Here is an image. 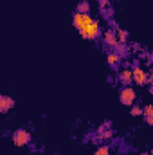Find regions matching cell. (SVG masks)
<instances>
[{"label":"cell","mask_w":153,"mask_h":155,"mask_svg":"<svg viewBox=\"0 0 153 155\" xmlns=\"http://www.w3.org/2000/svg\"><path fill=\"white\" fill-rule=\"evenodd\" d=\"M130 114H132L133 117L144 116V107H137V105H133V107L130 108Z\"/></svg>","instance_id":"12"},{"label":"cell","mask_w":153,"mask_h":155,"mask_svg":"<svg viewBox=\"0 0 153 155\" xmlns=\"http://www.w3.org/2000/svg\"><path fill=\"white\" fill-rule=\"evenodd\" d=\"M115 52H117L121 58H122V56H126V54H128V51H126V45H124V43H119V45L115 47Z\"/></svg>","instance_id":"14"},{"label":"cell","mask_w":153,"mask_h":155,"mask_svg":"<svg viewBox=\"0 0 153 155\" xmlns=\"http://www.w3.org/2000/svg\"><path fill=\"white\" fill-rule=\"evenodd\" d=\"M132 72H133V83H137V85H146L148 81H153L151 76L142 67H133Z\"/></svg>","instance_id":"5"},{"label":"cell","mask_w":153,"mask_h":155,"mask_svg":"<svg viewBox=\"0 0 153 155\" xmlns=\"http://www.w3.org/2000/svg\"><path fill=\"white\" fill-rule=\"evenodd\" d=\"M135 99H137V92H135V88H132L130 85H126V87L121 88V92H119V101H121L122 105H126V107H133Z\"/></svg>","instance_id":"1"},{"label":"cell","mask_w":153,"mask_h":155,"mask_svg":"<svg viewBox=\"0 0 153 155\" xmlns=\"http://www.w3.org/2000/svg\"><path fill=\"white\" fill-rule=\"evenodd\" d=\"M79 33H81V36L85 40H96V38H99V35H101V25H99L97 20H94L88 27H85V29L79 31Z\"/></svg>","instance_id":"3"},{"label":"cell","mask_w":153,"mask_h":155,"mask_svg":"<svg viewBox=\"0 0 153 155\" xmlns=\"http://www.w3.org/2000/svg\"><path fill=\"white\" fill-rule=\"evenodd\" d=\"M150 92H151V96H153V81H151V85H150Z\"/></svg>","instance_id":"19"},{"label":"cell","mask_w":153,"mask_h":155,"mask_svg":"<svg viewBox=\"0 0 153 155\" xmlns=\"http://www.w3.org/2000/svg\"><path fill=\"white\" fill-rule=\"evenodd\" d=\"M119 79H121V83L126 87V85H130L132 81H133V72H132V69H122L121 72H119Z\"/></svg>","instance_id":"8"},{"label":"cell","mask_w":153,"mask_h":155,"mask_svg":"<svg viewBox=\"0 0 153 155\" xmlns=\"http://www.w3.org/2000/svg\"><path fill=\"white\" fill-rule=\"evenodd\" d=\"M146 119V123L150 124V126H153V116H148V117H144Z\"/></svg>","instance_id":"17"},{"label":"cell","mask_w":153,"mask_h":155,"mask_svg":"<svg viewBox=\"0 0 153 155\" xmlns=\"http://www.w3.org/2000/svg\"><path fill=\"white\" fill-rule=\"evenodd\" d=\"M148 116H153V105H146L144 107V117Z\"/></svg>","instance_id":"16"},{"label":"cell","mask_w":153,"mask_h":155,"mask_svg":"<svg viewBox=\"0 0 153 155\" xmlns=\"http://www.w3.org/2000/svg\"><path fill=\"white\" fill-rule=\"evenodd\" d=\"M99 135H101V139H112L114 137V132L112 130H108V124H103V126H99Z\"/></svg>","instance_id":"10"},{"label":"cell","mask_w":153,"mask_h":155,"mask_svg":"<svg viewBox=\"0 0 153 155\" xmlns=\"http://www.w3.org/2000/svg\"><path fill=\"white\" fill-rule=\"evenodd\" d=\"M15 107V99L13 97H9V96H0V112L2 114H5L9 108H13Z\"/></svg>","instance_id":"7"},{"label":"cell","mask_w":153,"mask_h":155,"mask_svg":"<svg viewBox=\"0 0 153 155\" xmlns=\"http://www.w3.org/2000/svg\"><path fill=\"white\" fill-rule=\"evenodd\" d=\"M11 139H13V143H15L16 146H25V144L31 143V134H29V130H25V128H18V130L13 132Z\"/></svg>","instance_id":"2"},{"label":"cell","mask_w":153,"mask_h":155,"mask_svg":"<svg viewBox=\"0 0 153 155\" xmlns=\"http://www.w3.org/2000/svg\"><path fill=\"white\" fill-rule=\"evenodd\" d=\"M88 11H90L88 0H79V4H77V13H88Z\"/></svg>","instance_id":"11"},{"label":"cell","mask_w":153,"mask_h":155,"mask_svg":"<svg viewBox=\"0 0 153 155\" xmlns=\"http://www.w3.org/2000/svg\"><path fill=\"white\" fill-rule=\"evenodd\" d=\"M106 60H108V63H110V67H117L119 63H121V56L115 52V51H112V52H108V56H106Z\"/></svg>","instance_id":"9"},{"label":"cell","mask_w":153,"mask_h":155,"mask_svg":"<svg viewBox=\"0 0 153 155\" xmlns=\"http://www.w3.org/2000/svg\"><path fill=\"white\" fill-rule=\"evenodd\" d=\"M141 155H151V153H148V152H144V153H141Z\"/></svg>","instance_id":"20"},{"label":"cell","mask_w":153,"mask_h":155,"mask_svg":"<svg viewBox=\"0 0 153 155\" xmlns=\"http://www.w3.org/2000/svg\"><path fill=\"white\" fill-rule=\"evenodd\" d=\"M99 4H101V7H105V5H108V0H99Z\"/></svg>","instance_id":"18"},{"label":"cell","mask_w":153,"mask_h":155,"mask_svg":"<svg viewBox=\"0 0 153 155\" xmlns=\"http://www.w3.org/2000/svg\"><path fill=\"white\" fill-rule=\"evenodd\" d=\"M103 40H105V45H106V47H112V49H115V47L119 45L117 33H115L114 29H106V31H105V35H103Z\"/></svg>","instance_id":"6"},{"label":"cell","mask_w":153,"mask_h":155,"mask_svg":"<svg viewBox=\"0 0 153 155\" xmlns=\"http://www.w3.org/2000/svg\"><path fill=\"white\" fill-rule=\"evenodd\" d=\"M115 33H117V40H119V43H124L126 40H128V33L124 31V29H115Z\"/></svg>","instance_id":"13"},{"label":"cell","mask_w":153,"mask_h":155,"mask_svg":"<svg viewBox=\"0 0 153 155\" xmlns=\"http://www.w3.org/2000/svg\"><path fill=\"white\" fill-rule=\"evenodd\" d=\"M92 22H94V18L88 13H77L76 11V15H74V25H76L79 31H83L85 27H88Z\"/></svg>","instance_id":"4"},{"label":"cell","mask_w":153,"mask_h":155,"mask_svg":"<svg viewBox=\"0 0 153 155\" xmlns=\"http://www.w3.org/2000/svg\"><path fill=\"white\" fill-rule=\"evenodd\" d=\"M94 155H110V148L103 144V146H99V148L94 152Z\"/></svg>","instance_id":"15"}]
</instances>
